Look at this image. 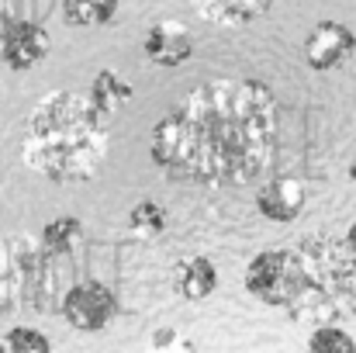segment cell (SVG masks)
Masks as SVG:
<instances>
[{
	"mask_svg": "<svg viewBox=\"0 0 356 353\" xmlns=\"http://www.w3.org/2000/svg\"><path fill=\"white\" fill-rule=\"evenodd\" d=\"M277 97L266 84L225 77L194 87L152 125V163L201 187H242L277 159Z\"/></svg>",
	"mask_w": 356,
	"mask_h": 353,
	"instance_id": "6da1fadb",
	"label": "cell"
},
{
	"mask_svg": "<svg viewBox=\"0 0 356 353\" xmlns=\"http://www.w3.org/2000/svg\"><path fill=\"white\" fill-rule=\"evenodd\" d=\"M108 149V125L97 118L87 91H52L28 118L21 163L45 180L80 184L101 173Z\"/></svg>",
	"mask_w": 356,
	"mask_h": 353,
	"instance_id": "7a4b0ae2",
	"label": "cell"
},
{
	"mask_svg": "<svg viewBox=\"0 0 356 353\" xmlns=\"http://www.w3.org/2000/svg\"><path fill=\"white\" fill-rule=\"evenodd\" d=\"M301 295L294 315H350L356 312V253L332 235H305L298 246Z\"/></svg>",
	"mask_w": 356,
	"mask_h": 353,
	"instance_id": "3957f363",
	"label": "cell"
},
{
	"mask_svg": "<svg viewBox=\"0 0 356 353\" xmlns=\"http://www.w3.org/2000/svg\"><path fill=\"white\" fill-rule=\"evenodd\" d=\"M245 291L270 308H294L301 295V263L291 249H263L245 267Z\"/></svg>",
	"mask_w": 356,
	"mask_h": 353,
	"instance_id": "277c9868",
	"label": "cell"
},
{
	"mask_svg": "<svg viewBox=\"0 0 356 353\" xmlns=\"http://www.w3.org/2000/svg\"><path fill=\"white\" fill-rule=\"evenodd\" d=\"M59 315L80 333H101L118 315V298L101 281H80L59 298Z\"/></svg>",
	"mask_w": 356,
	"mask_h": 353,
	"instance_id": "5b68a950",
	"label": "cell"
},
{
	"mask_svg": "<svg viewBox=\"0 0 356 353\" xmlns=\"http://www.w3.org/2000/svg\"><path fill=\"white\" fill-rule=\"evenodd\" d=\"M49 49H52V38H49V31L38 21L10 14V21H7V28L0 35V59H3L7 70L28 73L49 56Z\"/></svg>",
	"mask_w": 356,
	"mask_h": 353,
	"instance_id": "8992f818",
	"label": "cell"
},
{
	"mask_svg": "<svg viewBox=\"0 0 356 353\" xmlns=\"http://www.w3.org/2000/svg\"><path fill=\"white\" fill-rule=\"evenodd\" d=\"M353 52H356V35L343 21H318L312 28V35L305 38V63L315 73L339 70L343 63H350Z\"/></svg>",
	"mask_w": 356,
	"mask_h": 353,
	"instance_id": "52a82bcc",
	"label": "cell"
},
{
	"mask_svg": "<svg viewBox=\"0 0 356 353\" xmlns=\"http://www.w3.org/2000/svg\"><path fill=\"white\" fill-rule=\"evenodd\" d=\"M142 52H145L149 63L173 70V66H184V63L191 59V52H194V38H191V31H187L180 21L166 17V21H156V24L145 31Z\"/></svg>",
	"mask_w": 356,
	"mask_h": 353,
	"instance_id": "ba28073f",
	"label": "cell"
},
{
	"mask_svg": "<svg viewBox=\"0 0 356 353\" xmlns=\"http://www.w3.org/2000/svg\"><path fill=\"white\" fill-rule=\"evenodd\" d=\"M256 212L277 226L294 222L305 212V187L294 177H273L256 191Z\"/></svg>",
	"mask_w": 356,
	"mask_h": 353,
	"instance_id": "9c48e42d",
	"label": "cell"
},
{
	"mask_svg": "<svg viewBox=\"0 0 356 353\" xmlns=\"http://www.w3.org/2000/svg\"><path fill=\"white\" fill-rule=\"evenodd\" d=\"M218 288V270L208 256H187L173 267V291L184 301H204Z\"/></svg>",
	"mask_w": 356,
	"mask_h": 353,
	"instance_id": "30bf717a",
	"label": "cell"
},
{
	"mask_svg": "<svg viewBox=\"0 0 356 353\" xmlns=\"http://www.w3.org/2000/svg\"><path fill=\"white\" fill-rule=\"evenodd\" d=\"M191 7L218 28H238L263 17L273 7V0H191Z\"/></svg>",
	"mask_w": 356,
	"mask_h": 353,
	"instance_id": "8fae6325",
	"label": "cell"
},
{
	"mask_svg": "<svg viewBox=\"0 0 356 353\" xmlns=\"http://www.w3.org/2000/svg\"><path fill=\"white\" fill-rule=\"evenodd\" d=\"M131 84L128 80H121L115 70H101L97 77H94V84H90V91H87V97H90V104H94V111L97 118L108 125L111 118L118 115L121 104H128L131 101Z\"/></svg>",
	"mask_w": 356,
	"mask_h": 353,
	"instance_id": "7c38bea8",
	"label": "cell"
},
{
	"mask_svg": "<svg viewBox=\"0 0 356 353\" xmlns=\"http://www.w3.org/2000/svg\"><path fill=\"white\" fill-rule=\"evenodd\" d=\"M80 242H83V222L73 219V215H59V219H52V222L42 229V235H38L42 253H49L52 260L73 253Z\"/></svg>",
	"mask_w": 356,
	"mask_h": 353,
	"instance_id": "4fadbf2b",
	"label": "cell"
},
{
	"mask_svg": "<svg viewBox=\"0 0 356 353\" xmlns=\"http://www.w3.org/2000/svg\"><path fill=\"white\" fill-rule=\"evenodd\" d=\"M121 0H63V17L76 28H101L111 24Z\"/></svg>",
	"mask_w": 356,
	"mask_h": 353,
	"instance_id": "5bb4252c",
	"label": "cell"
},
{
	"mask_svg": "<svg viewBox=\"0 0 356 353\" xmlns=\"http://www.w3.org/2000/svg\"><path fill=\"white\" fill-rule=\"evenodd\" d=\"M21 301V263L10 239H0V315Z\"/></svg>",
	"mask_w": 356,
	"mask_h": 353,
	"instance_id": "9a60e30c",
	"label": "cell"
},
{
	"mask_svg": "<svg viewBox=\"0 0 356 353\" xmlns=\"http://www.w3.org/2000/svg\"><path fill=\"white\" fill-rule=\"evenodd\" d=\"M0 353H52V343L35 326H14L0 336Z\"/></svg>",
	"mask_w": 356,
	"mask_h": 353,
	"instance_id": "2e32d148",
	"label": "cell"
},
{
	"mask_svg": "<svg viewBox=\"0 0 356 353\" xmlns=\"http://www.w3.org/2000/svg\"><path fill=\"white\" fill-rule=\"evenodd\" d=\"M305 353H356V340L339 326H318L312 329Z\"/></svg>",
	"mask_w": 356,
	"mask_h": 353,
	"instance_id": "e0dca14e",
	"label": "cell"
},
{
	"mask_svg": "<svg viewBox=\"0 0 356 353\" xmlns=\"http://www.w3.org/2000/svg\"><path fill=\"white\" fill-rule=\"evenodd\" d=\"M128 229L135 235H159L166 229V208L156 201H138L128 212Z\"/></svg>",
	"mask_w": 356,
	"mask_h": 353,
	"instance_id": "ac0fdd59",
	"label": "cell"
},
{
	"mask_svg": "<svg viewBox=\"0 0 356 353\" xmlns=\"http://www.w3.org/2000/svg\"><path fill=\"white\" fill-rule=\"evenodd\" d=\"M343 242H346V246H350V249L356 253V222L350 226V229H346V235H343Z\"/></svg>",
	"mask_w": 356,
	"mask_h": 353,
	"instance_id": "d6986e66",
	"label": "cell"
},
{
	"mask_svg": "<svg viewBox=\"0 0 356 353\" xmlns=\"http://www.w3.org/2000/svg\"><path fill=\"white\" fill-rule=\"evenodd\" d=\"M7 21H10V10H7V7H3V0H0V35H3Z\"/></svg>",
	"mask_w": 356,
	"mask_h": 353,
	"instance_id": "ffe728a7",
	"label": "cell"
},
{
	"mask_svg": "<svg viewBox=\"0 0 356 353\" xmlns=\"http://www.w3.org/2000/svg\"><path fill=\"white\" fill-rule=\"evenodd\" d=\"M350 180H356V156H353V166H350Z\"/></svg>",
	"mask_w": 356,
	"mask_h": 353,
	"instance_id": "44dd1931",
	"label": "cell"
}]
</instances>
